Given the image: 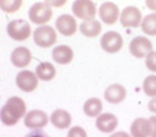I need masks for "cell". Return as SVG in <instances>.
<instances>
[{
  "instance_id": "cell-26",
  "label": "cell",
  "mask_w": 156,
  "mask_h": 137,
  "mask_svg": "<svg viewBox=\"0 0 156 137\" xmlns=\"http://www.w3.org/2000/svg\"><path fill=\"white\" fill-rule=\"evenodd\" d=\"M67 137H87V133L84 130L83 127H73V128H69V132H68V136Z\"/></svg>"
},
{
  "instance_id": "cell-22",
  "label": "cell",
  "mask_w": 156,
  "mask_h": 137,
  "mask_svg": "<svg viewBox=\"0 0 156 137\" xmlns=\"http://www.w3.org/2000/svg\"><path fill=\"white\" fill-rule=\"evenodd\" d=\"M142 30L149 35V36H155L156 35V13H151L143 19L142 22Z\"/></svg>"
},
{
  "instance_id": "cell-16",
  "label": "cell",
  "mask_w": 156,
  "mask_h": 137,
  "mask_svg": "<svg viewBox=\"0 0 156 137\" xmlns=\"http://www.w3.org/2000/svg\"><path fill=\"white\" fill-rule=\"evenodd\" d=\"M130 136L132 137H151V124L149 118H136L130 126Z\"/></svg>"
},
{
  "instance_id": "cell-8",
  "label": "cell",
  "mask_w": 156,
  "mask_h": 137,
  "mask_svg": "<svg viewBox=\"0 0 156 137\" xmlns=\"http://www.w3.org/2000/svg\"><path fill=\"white\" fill-rule=\"evenodd\" d=\"M120 22L124 27H137L139 25L142 26V22H143L142 13L137 7H133V6L126 7L120 15Z\"/></svg>"
},
{
  "instance_id": "cell-29",
  "label": "cell",
  "mask_w": 156,
  "mask_h": 137,
  "mask_svg": "<svg viewBox=\"0 0 156 137\" xmlns=\"http://www.w3.org/2000/svg\"><path fill=\"white\" fill-rule=\"evenodd\" d=\"M147 108H149V111H152V113H155L156 114V97L152 100L149 104H147Z\"/></svg>"
},
{
  "instance_id": "cell-5",
  "label": "cell",
  "mask_w": 156,
  "mask_h": 137,
  "mask_svg": "<svg viewBox=\"0 0 156 137\" xmlns=\"http://www.w3.org/2000/svg\"><path fill=\"white\" fill-rule=\"evenodd\" d=\"M73 12L75 16L83 19L84 22L85 20H94L97 7H95V3L91 0H77L73 5Z\"/></svg>"
},
{
  "instance_id": "cell-20",
  "label": "cell",
  "mask_w": 156,
  "mask_h": 137,
  "mask_svg": "<svg viewBox=\"0 0 156 137\" xmlns=\"http://www.w3.org/2000/svg\"><path fill=\"white\" fill-rule=\"evenodd\" d=\"M55 74H56V71L51 62H42L36 68V77L39 79H42V81H51V79H54Z\"/></svg>"
},
{
  "instance_id": "cell-18",
  "label": "cell",
  "mask_w": 156,
  "mask_h": 137,
  "mask_svg": "<svg viewBox=\"0 0 156 137\" xmlns=\"http://www.w3.org/2000/svg\"><path fill=\"white\" fill-rule=\"evenodd\" d=\"M51 123L56 127V128H67L71 126V121L73 117L71 114L65 111V110H55L52 114H51Z\"/></svg>"
},
{
  "instance_id": "cell-15",
  "label": "cell",
  "mask_w": 156,
  "mask_h": 137,
  "mask_svg": "<svg viewBox=\"0 0 156 137\" xmlns=\"http://www.w3.org/2000/svg\"><path fill=\"white\" fill-rule=\"evenodd\" d=\"M32 59V55H30V51L25 46H19L12 52L10 61L12 64L17 68H25V66L29 65V62Z\"/></svg>"
},
{
  "instance_id": "cell-14",
  "label": "cell",
  "mask_w": 156,
  "mask_h": 137,
  "mask_svg": "<svg viewBox=\"0 0 156 137\" xmlns=\"http://www.w3.org/2000/svg\"><path fill=\"white\" fill-rule=\"evenodd\" d=\"M104 98L110 104H119L126 98V88L120 84H113L104 91Z\"/></svg>"
},
{
  "instance_id": "cell-3",
  "label": "cell",
  "mask_w": 156,
  "mask_h": 137,
  "mask_svg": "<svg viewBox=\"0 0 156 137\" xmlns=\"http://www.w3.org/2000/svg\"><path fill=\"white\" fill-rule=\"evenodd\" d=\"M7 33L13 40H26L30 36V25L28 22H25L23 19H16L12 20L7 25Z\"/></svg>"
},
{
  "instance_id": "cell-2",
  "label": "cell",
  "mask_w": 156,
  "mask_h": 137,
  "mask_svg": "<svg viewBox=\"0 0 156 137\" xmlns=\"http://www.w3.org/2000/svg\"><path fill=\"white\" fill-rule=\"evenodd\" d=\"M52 17V9H51L49 3H44V2H39L35 3L30 9H29V19L30 22H34L35 25H42ZM46 26V25H45Z\"/></svg>"
},
{
  "instance_id": "cell-7",
  "label": "cell",
  "mask_w": 156,
  "mask_h": 137,
  "mask_svg": "<svg viewBox=\"0 0 156 137\" xmlns=\"http://www.w3.org/2000/svg\"><path fill=\"white\" fill-rule=\"evenodd\" d=\"M100 45L106 52H108V54H114V52H119V51L122 49L123 38H122L120 33L110 30V32L104 33V35L101 36Z\"/></svg>"
},
{
  "instance_id": "cell-13",
  "label": "cell",
  "mask_w": 156,
  "mask_h": 137,
  "mask_svg": "<svg viewBox=\"0 0 156 137\" xmlns=\"http://www.w3.org/2000/svg\"><path fill=\"white\" fill-rule=\"evenodd\" d=\"M117 124H119V120L117 117L112 113H104V114H100L97 117V121H95V126L97 128L103 133H112L116 130Z\"/></svg>"
},
{
  "instance_id": "cell-24",
  "label": "cell",
  "mask_w": 156,
  "mask_h": 137,
  "mask_svg": "<svg viewBox=\"0 0 156 137\" xmlns=\"http://www.w3.org/2000/svg\"><path fill=\"white\" fill-rule=\"evenodd\" d=\"M22 5L20 0H0V7L6 12V13H13L16 12Z\"/></svg>"
},
{
  "instance_id": "cell-10",
  "label": "cell",
  "mask_w": 156,
  "mask_h": 137,
  "mask_svg": "<svg viewBox=\"0 0 156 137\" xmlns=\"http://www.w3.org/2000/svg\"><path fill=\"white\" fill-rule=\"evenodd\" d=\"M48 115L45 114L44 111L41 110H32L29 111L28 114L25 115V126L29 128H34V130H39L44 126L48 124Z\"/></svg>"
},
{
  "instance_id": "cell-30",
  "label": "cell",
  "mask_w": 156,
  "mask_h": 137,
  "mask_svg": "<svg viewBox=\"0 0 156 137\" xmlns=\"http://www.w3.org/2000/svg\"><path fill=\"white\" fill-rule=\"evenodd\" d=\"M146 6H147L151 10L156 12V0H149V2H146Z\"/></svg>"
},
{
  "instance_id": "cell-21",
  "label": "cell",
  "mask_w": 156,
  "mask_h": 137,
  "mask_svg": "<svg viewBox=\"0 0 156 137\" xmlns=\"http://www.w3.org/2000/svg\"><path fill=\"white\" fill-rule=\"evenodd\" d=\"M103 111V103L98 98H88L84 103V113L88 117H98Z\"/></svg>"
},
{
  "instance_id": "cell-9",
  "label": "cell",
  "mask_w": 156,
  "mask_h": 137,
  "mask_svg": "<svg viewBox=\"0 0 156 137\" xmlns=\"http://www.w3.org/2000/svg\"><path fill=\"white\" fill-rule=\"evenodd\" d=\"M38 81H39V78L32 71H20L16 77L17 87L20 88L22 91H25V93L35 91L36 87H38Z\"/></svg>"
},
{
  "instance_id": "cell-6",
  "label": "cell",
  "mask_w": 156,
  "mask_h": 137,
  "mask_svg": "<svg viewBox=\"0 0 156 137\" xmlns=\"http://www.w3.org/2000/svg\"><path fill=\"white\" fill-rule=\"evenodd\" d=\"M152 46H153L152 42L146 36H137L130 42L129 49H130V54L136 58H146L151 52H153Z\"/></svg>"
},
{
  "instance_id": "cell-4",
  "label": "cell",
  "mask_w": 156,
  "mask_h": 137,
  "mask_svg": "<svg viewBox=\"0 0 156 137\" xmlns=\"http://www.w3.org/2000/svg\"><path fill=\"white\" fill-rule=\"evenodd\" d=\"M34 42L41 48H49L56 42V33L54 27L51 26H41L34 32Z\"/></svg>"
},
{
  "instance_id": "cell-23",
  "label": "cell",
  "mask_w": 156,
  "mask_h": 137,
  "mask_svg": "<svg viewBox=\"0 0 156 137\" xmlns=\"http://www.w3.org/2000/svg\"><path fill=\"white\" fill-rule=\"evenodd\" d=\"M143 91L149 97H156V75H149L143 81Z\"/></svg>"
},
{
  "instance_id": "cell-19",
  "label": "cell",
  "mask_w": 156,
  "mask_h": 137,
  "mask_svg": "<svg viewBox=\"0 0 156 137\" xmlns=\"http://www.w3.org/2000/svg\"><path fill=\"white\" fill-rule=\"evenodd\" d=\"M80 30L84 36H88V38H95L101 33V23L97 20H85L81 23Z\"/></svg>"
},
{
  "instance_id": "cell-27",
  "label": "cell",
  "mask_w": 156,
  "mask_h": 137,
  "mask_svg": "<svg viewBox=\"0 0 156 137\" xmlns=\"http://www.w3.org/2000/svg\"><path fill=\"white\" fill-rule=\"evenodd\" d=\"M149 124H151V137H156V115H152L149 118Z\"/></svg>"
},
{
  "instance_id": "cell-25",
  "label": "cell",
  "mask_w": 156,
  "mask_h": 137,
  "mask_svg": "<svg viewBox=\"0 0 156 137\" xmlns=\"http://www.w3.org/2000/svg\"><path fill=\"white\" fill-rule=\"evenodd\" d=\"M146 66L152 72H156V52H151L146 56Z\"/></svg>"
},
{
  "instance_id": "cell-1",
  "label": "cell",
  "mask_w": 156,
  "mask_h": 137,
  "mask_svg": "<svg viewBox=\"0 0 156 137\" xmlns=\"http://www.w3.org/2000/svg\"><path fill=\"white\" fill-rule=\"evenodd\" d=\"M26 115V104L19 97H12L6 101L0 111V120L5 126H15L17 121Z\"/></svg>"
},
{
  "instance_id": "cell-12",
  "label": "cell",
  "mask_w": 156,
  "mask_h": 137,
  "mask_svg": "<svg viewBox=\"0 0 156 137\" xmlns=\"http://www.w3.org/2000/svg\"><path fill=\"white\" fill-rule=\"evenodd\" d=\"M56 29L58 32L62 33L64 36H73L77 32V22L73 16L69 15H62L56 19Z\"/></svg>"
},
{
  "instance_id": "cell-28",
  "label": "cell",
  "mask_w": 156,
  "mask_h": 137,
  "mask_svg": "<svg viewBox=\"0 0 156 137\" xmlns=\"http://www.w3.org/2000/svg\"><path fill=\"white\" fill-rule=\"evenodd\" d=\"M25 137H49V136L45 132H42V130H34V132L28 133Z\"/></svg>"
},
{
  "instance_id": "cell-32",
  "label": "cell",
  "mask_w": 156,
  "mask_h": 137,
  "mask_svg": "<svg viewBox=\"0 0 156 137\" xmlns=\"http://www.w3.org/2000/svg\"><path fill=\"white\" fill-rule=\"evenodd\" d=\"M49 3V6L51 5H54V6H62L64 5V2H48Z\"/></svg>"
},
{
  "instance_id": "cell-11",
  "label": "cell",
  "mask_w": 156,
  "mask_h": 137,
  "mask_svg": "<svg viewBox=\"0 0 156 137\" xmlns=\"http://www.w3.org/2000/svg\"><path fill=\"white\" fill-rule=\"evenodd\" d=\"M98 15H100V19L106 25H113L119 19V7L113 2H106L100 6Z\"/></svg>"
},
{
  "instance_id": "cell-17",
  "label": "cell",
  "mask_w": 156,
  "mask_h": 137,
  "mask_svg": "<svg viewBox=\"0 0 156 137\" xmlns=\"http://www.w3.org/2000/svg\"><path fill=\"white\" fill-rule=\"evenodd\" d=\"M52 58H54L55 62L61 64V65H65V64H69V62L73 61L74 52L67 45H59V46L54 48V51H52Z\"/></svg>"
},
{
  "instance_id": "cell-31",
  "label": "cell",
  "mask_w": 156,
  "mask_h": 137,
  "mask_svg": "<svg viewBox=\"0 0 156 137\" xmlns=\"http://www.w3.org/2000/svg\"><path fill=\"white\" fill-rule=\"evenodd\" d=\"M110 137H132V136H129L127 133H124V132H117V133H113Z\"/></svg>"
}]
</instances>
